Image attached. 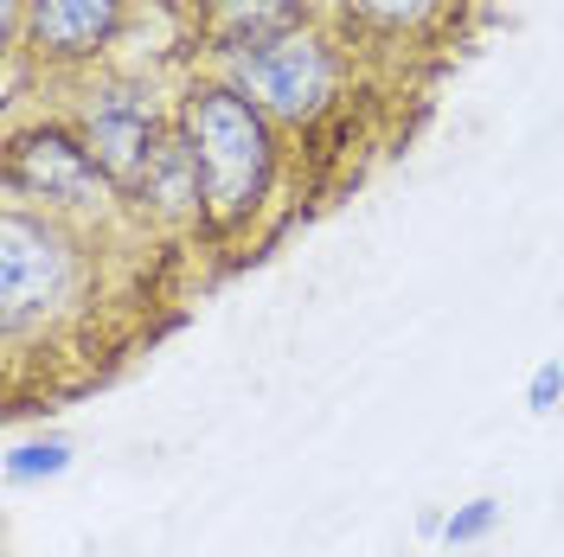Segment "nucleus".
Instances as JSON below:
<instances>
[{
  "instance_id": "5",
  "label": "nucleus",
  "mask_w": 564,
  "mask_h": 557,
  "mask_svg": "<svg viewBox=\"0 0 564 557\" xmlns=\"http://www.w3.org/2000/svg\"><path fill=\"white\" fill-rule=\"evenodd\" d=\"M7 186L26 193V199H45V206H97L104 199V167L90 161L84 141L58 135V129H26L7 148Z\"/></svg>"
},
{
  "instance_id": "11",
  "label": "nucleus",
  "mask_w": 564,
  "mask_h": 557,
  "mask_svg": "<svg viewBox=\"0 0 564 557\" xmlns=\"http://www.w3.org/2000/svg\"><path fill=\"white\" fill-rule=\"evenodd\" d=\"M494 525H500V500H468L456 520L443 525V538H449V545H481Z\"/></svg>"
},
{
  "instance_id": "9",
  "label": "nucleus",
  "mask_w": 564,
  "mask_h": 557,
  "mask_svg": "<svg viewBox=\"0 0 564 557\" xmlns=\"http://www.w3.org/2000/svg\"><path fill=\"white\" fill-rule=\"evenodd\" d=\"M65 468H70V443H58V436H52V443H26V449L7 455V481H13V488H26V481H58Z\"/></svg>"
},
{
  "instance_id": "12",
  "label": "nucleus",
  "mask_w": 564,
  "mask_h": 557,
  "mask_svg": "<svg viewBox=\"0 0 564 557\" xmlns=\"http://www.w3.org/2000/svg\"><path fill=\"white\" fill-rule=\"evenodd\" d=\"M558 397H564V365H558V359H545V365L532 372V384H527V411H532V417H552V411H558Z\"/></svg>"
},
{
  "instance_id": "10",
  "label": "nucleus",
  "mask_w": 564,
  "mask_h": 557,
  "mask_svg": "<svg viewBox=\"0 0 564 557\" xmlns=\"http://www.w3.org/2000/svg\"><path fill=\"white\" fill-rule=\"evenodd\" d=\"M347 13H359V20H372V26H423L430 13H436V0H347Z\"/></svg>"
},
{
  "instance_id": "4",
  "label": "nucleus",
  "mask_w": 564,
  "mask_h": 557,
  "mask_svg": "<svg viewBox=\"0 0 564 557\" xmlns=\"http://www.w3.org/2000/svg\"><path fill=\"white\" fill-rule=\"evenodd\" d=\"M77 122H84V148H90V161L104 167V179L135 193L141 174H148V161L161 154L154 97H148L141 84H104V90L84 97Z\"/></svg>"
},
{
  "instance_id": "3",
  "label": "nucleus",
  "mask_w": 564,
  "mask_h": 557,
  "mask_svg": "<svg viewBox=\"0 0 564 557\" xmlns=\"http://www.w3.org/2000/svg\"><path fill=\"white\" fill-rule=\"evenodd\" d=\"M334 52L321 33H289V39H270L238 58V90H245L257 109H270L282 122H308L321 116V103L334 97Z\"/></svg>"
},
{
  "instance_id": "2",
  "label": "nucleus",
  "mask_w": 564,
  "mask_h": 557,
  "mask_svg": "<svg viewBox=\"0 0 564 557\" xmlns=\"http://www.w3.org/2000/svg\"><path fill=\"white\" fill-rule=\"evenodd\" d=\"M70 282H77L70 238L13 206L0 218V320H7V334H20L33 314H52L70 295Z\"/></svg>"
},
{
  "instance_id": "6",
  "label": "nucleus",
  "mask_w": 564,
  "mask_h": 557,
  "mask_svg": "<svg viewBox=\"0 0 564 557\" xmlns=\"http://www.w3.org/2000/svg\"><path fill=\"white\" fill-rule=\"evenodd\" d=\"M116 20H122V0H33L26 45L45 65H77L116 39Z\"/></svg>"
},
{
  "instance_id": "1",
  "label": "nucleus",
  "mask_w": 564,
  "mask_h": 557,
  "mask_svg": "<svg viewBox=\"0 0 564 557\" xmlns=\"http://www.w3.org/2000/svg\"><path fill=\"white\" fill-rule=\"evenodd\" d=\"M180 141H186L193 174H199V211L218 231L245 225L270 186V167H276L263 109L231 84H193L180 103Z\"/></svg>"
},
{
  "instance_id": "7",
  "label": "nucleus",
  "mask_w": 564,
  "mask_h": 557,
  "mask_svg": "<svg viewBox=\"0 0 564 557\" xmlns=\"http://www.w3.org/2000/svg\"><path fill=\"white\" fill-rule=\"evenodd\" d=\"M289 33H302V0H206V39L218 52L245 58Z\"/></svg>"
},
{
  "instance_id": "8",
  "label": "nucleus",
  "mask_w": 564,
  "mask_h": 557,
  "mask_svg": "<svg viewBox=\"0 0 564 557\" xmlns=\"http://www.w3.org/2000/svg\"><path fill=\"white\" fill-rule=\"evenodd\" d=\"M135 199L161 211H193L199 206V174H193V154H186V141H161V154L148 161V174H141L135 186Z\"/></svg>"
}]
</instances>
